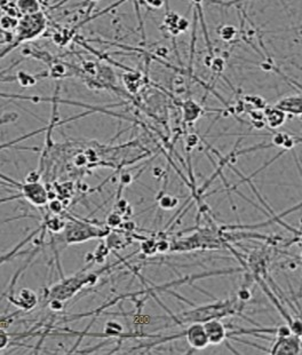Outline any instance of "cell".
Listing matches in <instances>:
<instances>
[{
    "mask_svg": "<svg viewBox=\"0 0 302 355\" xmlns=\"http://www.w3.org/2000/svg\"><path fill=\"white\" fill-rule=\"evenodd\" d=\"M47 26V20L44 13L39 12L32 15H26L20 18L18 26L15 30V39L11 45L6 46V49L2 51V57L6 56L9 52L18 47L22 42L35 39L39 37Z\"/></svg>",
    "mask_w": 302,
    "mask_h": 355,
    "instance_id": "1",
    "label": "cell"
},
{
    "mask_svg": "<svg viewBox=\"0 0 302 355\" xmlns=\"http://www.w3.org/2000/svg\"><path fill=\"white\" fill-rule=\"evenodd\" d=\"M301 337L298 335L277 336L276 342L271 346L270 354H300Z\"/></svg>",
    "mask_w": 302,
    "mask_h": 355,
    "instance_id": "2",
    "label": "cell"
},
{
    "mask_svg": "<svg viewBox=\"0 0 302 355\" xmlns=\"http://www.w3.org/2000/svg\"><path fill=\"white\" fill-rule=\"evenodd\" d=\"M183 336L190 346L195 349H204L210 345L204 323L197 322L189 325L188 329L183 332Z\"/></svg>",
    "mask_w": 302,
    "mask_h": 355,
    "instance_id": "3",
    "label": "cell"
},
{
    "mask_svg": "<svg viewBox=\"0 0 302 355\" xmlns=\"http://www.w3.org/2000/svg\"><path fill=\"white\" fill-rule=\"evenodd\" d=\"M204 327L206 334H207L210 344L219 345L224 342L228 337L226 325L218 319H211L206 321V322H204Z\"/></svg>",
    "mask_w": 302,
    "mask_h": 355,
    "instance_id": "4",
    "label": "cell"
},
{
    "mask_svg": "<svg viewBox=\"0 0 302 355\" xmlns=\"http://www.w3.org/2000/svg\"><path fill=\"white\" fill-rule=\"evenodd\" d=\"M276 107L284 110L287 114L296 115L301 116L302 115V95H292L284 99H281L276 104Z\"/></svg>",
    "mask_w": 302,
    "mask_h": 355,
    "instance_id": "5",
    "label": "cell"
},
{
    "mask_svg": "<svg viewBox=\"0 0 302 355\" xmlns=\"http://www.w3.org/2000/svg\"><path fill=\"white\" fill-rule=\"evenodd\" d=\"M263 114H265V118L267 121L268 126H269L271 129L280 128L281 126H283V124H284L286 121L287 113H285L284 110H282L281 108L276 107V105L272 108H266Z\"/></svg>",
    "mask_w": 302,
    "mask_h": 355,
    "instance_id": "6",
    "label": "cell"
},
{
    "mask_svg": "<svg viewBox=\"0 0 302 355\" xmlns=\"http://www.w3.org/2000/svg\"><path fill=\"white\" fill-rule=\"evenodd\" d=\"M16 7L22 16L32 15L41 12V6L39 0H16Z\"/></svg>",
    "mask_w": 302,
    "mask_h": 355,
    "instance_id": "7",
    "label": "cell"
},
{
    "mask_svg": "<svg viewBox=\"0 0 302 355\" xmlns=\"http://www.w3.org/2000/svg\"><path fill=\"white\" fill-rule=\"evenodd\" d=\"M201 114V108L194 100H187L183 104V117L185 122H195Z\"/></svg>",
    "mask_w": 302,
    "mask_h": 355,
    "instance_id": "8",
    "label": "cell"
},
{
    "mask_svg": "<svg viewBox=\"0 0 302 355\" xmlns=\"http://www.w3.org/2000/svg\"><path fill=\"white\" fill-rule=\"evenodd\" d=\"M41 77L40 75H30L28 73H25V71H20V73H17V75L15 77H13L14 79H16L18 83H20L21 86L23 87H29V86H32L37 83V79Z\"/></svg>",
    "mask_w": 302,
    "mask_h": 355,
    "instance_id": "9",
    "label": "cell"
},
{
    "mask_svg": "<svg viewBox=\"0 0 302 355\" xmlns=\"http://www.w3.org/2000/svg\"><path fill=\"white\" fill-rule=\"evenodd\" d=\"M18 20L17 17H14L8 15V14H5L2 16V20H0V26H2V30L5 31H14L16 30V28L18 26Z\"/></svg>",
    "mask_w": 302,
    "mask_h": 355,
    "instance_id": "10",
    "label": "cell"
},
{
    "mask_svg": "<svg viewBox=\"0 0 302 355\" xmlns=\"http://www.w3.org/2000/svg\"><path fill=\"white\" fill-rule=\"evenodd\" d=\"M219 35L224 41H230L236 37V29L233 26H222L219 29Z\"/></svg>",
    "mask_w": 302,
    "mask_h": 355,
    "instance_id": "11",
    "label": "cell"
},
{
    "mask_svg": "<svg viewBox=\"0 0 302 355\" xmlns=\"http://www.w3.org/2000/svg\"><path fill=\"white\" fill-rule=\"evenodd\" d=\"M50 77L53 78H61V77L66 76V68L61 63H54L50 69Z\"/></svg>",
    "mask_w": 302,
    "mask_h": 355,
    "instance_id": "12",
    "label": "cell"
},
{
    "mask_svg": "<svg viewBox=\"0 0 302 355\" xmlns=\"http://www.w3.org/2000/svg\"><path fill=\"white\" fill-rule=\"evenodd\" d=\"M176 203L177 201L174 197H172V196L170 195H165L160 198L159 206L162 210H170V209H173L176 205Z\"/></svg>",
    "mask_w": 302,
    "mask_h": 355,
    "instance_id": "13",
    "label": "cell"
},
{
    "mask_svg": "<svg viewBox=\"0 0 302 355\" xmlns=\"http://www.w3.org/2000/svg\"><path fill=\"white\" fill-rule=\"evenodd\" d=\"M122 223H123V219L118 212H112L108 215L107 224L110 227H118L121 226Z\"/></svg>",
    "mask_w": 302,
    "mask_h": 355,
    "instance_id": "14",
    "label": "cell"
},
{
    "mask_svg": "<svg viewBox=\"0 0 302 355\" xmlns=\"http://www.w3.org/2000/svg\"><path fill=\"white\" fill-rule=\"evenodd\" d=\"M147 5H149L151 8H159L162 5V0H145Z\"/></svg>",
    "mask_w": 302,
    "mask_h": 355,
    "instance_id": "15",
    "label": "cell"
},
{
    "mask_svg": "<svg viewBox=\"0 0 302 355\" xmlns=\"http://www.w3.org/2000/svg\"><path fill=\"white\" fill-rule=\"evenodd\" d=\"M7 344H8V337H7V335L4 332V331H2V345H0V347L4 348V347H6L7 346Z\"/></svg>",
    "mask_w": 302,
    "mask_h": 355,
    "instance_id": "16",
    "label": "cell"
},
{
    "mask_svg": "<svg viewBox=\"0 0 302 355\" xmlns=\"http://www.w3.org/2000/svg\"><path fill=\"white\" fill-rule=\"evenodd\" d=\"M294 139H295V142H302V136L294 137Z\"/></svg>",
    "mask_w": 302,
    "mask_h": 355,
    "instance_id": "17",
    "label": "cell"
},
{
    "mask_svg": "<svg viewBox=\"0 0 302 355\" xmlns=\"http://www.w3.org/2000/svg\"><path fill=\"white\" fill-rule=\"evenodd\" d=\"M300 354H302V336H301V342H300Z\"/></svg>",
    "mask_w": 302,
    "mask_h": 355,
    "instance_id": "18",
    "label": "cell"
}]
</instances>
